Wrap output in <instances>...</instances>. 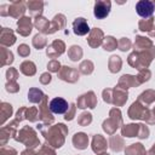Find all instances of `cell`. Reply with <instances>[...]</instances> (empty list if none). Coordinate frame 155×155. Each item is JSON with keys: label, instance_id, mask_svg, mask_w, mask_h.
<instances>
[{"label": "cell", "instance_id": "cell-27", "mask_svg": "<svg viewBox=\"0 0 155 155\" xmlns=\"http://www.w3.org/2000/svg\"><path fill=\"white\" fill-rule=\"evenodd\" d=\"M29 52H30L29 47H28L27 45H24V44H22V45L18 47V53H19V56H22V57H27V56L29 54Z\"/></svg>", "mask_w": 155, "mask_h": 155}, {"label": "cell", "instance_id": "cell-32", "mask_svg": "<svg viewBox=\"0 0 155 155\" xmlns=\"http://www.w3.org/2000/svg\"><path fill=\"white\" fill-rule=\"evenodd\" d=\"M154 2H155V1H154Z\"/></svg>", "mask_w": 155, "mask_h": 155}, {"label": "cell", "instance_id": "cell-31", "mask_svg": "<svg viewBox=\"0 0 155 155\" xmlns=\"http://www.w3.org/2000/svg\"><path fill=\"white\" fill-rule=\"evenodd\" d=\"M149 154L150 155H155V144H154V147L150 149V151H149Z\"/></svg>", "mask_w": 155, "mask_h": 155}, {"label": "cell", "instance_id": "cell-14", "mask_svg": "<svg viewBox=\"0 0 155 155\" xmlns=\"http://www.w3.org/2000/svg\"><path fill=\"white\" fill-rule=\"evenodd\" d=\"M34 24H35V27H36L40 31H42V33H48V30H50V23H48V21H47L46 18L41 17V16L36 17Z\"/></svg>", "mask_w": 155, "mask_h": 155}, {"label": "cell", "instance_id": "cell-24", "mask_svg": "<svg viewBox=\"0 0 155 155\" xmlns=\"http://www.w3.org/2000/svg\"><path fill=\"white\" fill-rule=\"evenodd\" d=\"M2 54H4L2 63H1L2 65L12 63V61H13V54H12V52H11V51H8V50H6V48H2Z\"/></svg>", "mask_w": 155, "mask_h": 155}, {"label": "cell", "instance_id": "cell-19", "mask_svg": "<svg viewBox=\"0 0 155 155\" xmlns=\"http://www.w3.org/2000/svg\"><path fill=\"white\" fill-rule=\"evenodd\" d=\"M68 54H69V57H70L71 61H78V59H80V57L82 56L81 47H79V46H76V45L71 46V47L69 48V51H68Z\"/></svg>", "mask_w": 155, "mask_h": 155}, {"label": "cell", "instance_id": "cell-6", "mask_svg": "<svg viewBox=\"0 0 155 155\" xmlns=\"http://www.w3.org/2000/svg\"><path fill=\"white\" fill-rule=\"evenodd\" d=\"M17 27H18L17 31L21 35H23V36L29 35L30 31H31V28H33V23H31L30 17H22L21 19H18Z\"/></svg>", "mask_w": 155, "mask_h": 155}, {"label": "cell", "instance_id": "cell-23", "mask_svg": "<svg viewBox=\"0 0 155 155\" xmlns=\"http://www.w3.org/2000/svg\"><path fill=\"white\" fill-rule=\"evenodd\" d=\"M45 44H46V39H45L42 35L38 34V35L34 36V39H33V45H34L38 50H40L41 47H44Z\"/></svg>", "mask_w": 155, "mask_h": 155}, {"label": "cell", "instance_id": "cell-7", "mask_svg": "<svg viewBox=\"0 0 155 155\" xmlns=\"http://www.w3.org/2000/svg\"><path fill=\"white\" fill-rule=\"evenodd\" d=\"M24 11H25V4L22 1H13L8 5V15L15 18L23 16Z\"/></svg>", "mask_w": 155, "mask_h": 155}, {"label": "cell", "instance_id": "cell-25", "mask_svg": "<svg viewBox=\"0 0 155 155\" xmlns=\"http://www.w3.org/2000/svg\"><path fill=\"white\" fill-rule=\"evenodd\" d=\"M91 120H92L91 114H90V113H84V114H81L80 117H79V124H80V125H87V124L91 122Z\"/></svg>", "mask_w": 155, "mask_h": 155}, {"label": "cell", "instance_id": "cell-26", "mask_svg": "<svg viewBox=\"0 0 155 155\" xmlns=\"http://www.w3.org/2000/svg\"><path fill=\"white\" fill-rule=\"evenodd\" d=\"M119 47H120L121 51H126V50H128L131 47V41L127 38H122L120 40V42H119Z\"/></svg>", "mask_w": 155, "mask_h": 155}, {"label": "cell", "instance_id": "cell-2", "mask_svg": "<svg viewBox=\"0 0 155 155\" xmlns=\"http://www.w3.org/2000/svg\"><path fill=\"white\" fill-rule=\"evenodd\" d=\"M137 13L143 18H150L155 11V2L149 0H140L136 4Z\"/></svg>", "mask_w": 155, "mask_h": 155}, {"label": "cell", "instance_id": "cell-22", "mask_svg": "<svg viewBox=\"0 0 155 155\" xmlns=\"http://www.w3.org/2000/svg\"><path fill=\"white\" fill-rule=\"evenodd\" d=\"M1 105H2L1 107V115H2V122H4L8 116H11V114H12V107L10 104H7V103H2Z\"/></svg>", "mask_w": 155, "mask_h": 155}, {"label": "cell", "instance_id": "cell-8", "mask_svg": "<svg viewBox=\"0 0 155 155\" xmlns=\"http://www.w3.org/2000/svg\"><path fill=\"white\" fill-rule=\"evenodd\" d=\"M96 105V98L93 92H88L84 96H81L78 101V107L79 108H94Z\"/></svg>", "mask_w": 155, "mask_h": 155}, {"label": "cell", "instance_id": "cell-16", "mask_svg": "<svg viewBox=\"0 0 155 155\" xmlns=\"http://www.w3.org/2000/svg\"><path fill=\"white\" fill-rule=\"evenodd\" d=\"M21 71L23 74H25V75H34V73H35V65H34V63L30 62V61L23 62L22 65H21Z\"/></svg>", "mask_w": 155, "mask_h": 155}, {"label": "cell", "instance_id": "cell-4", "mask_svg": "<svg viewBox=\"0 0 155 155\" xmlns=\"http://www.w3.org/2000/svg\"><path fill=\"white\" fill-rule=\"evenodd\" d=\"M68 109H69L68 102L61 97H56L50 102V110L54 114H64Z\"/></svg>", "mask_w": 155, "mask_h": 155}, {"label": "cell", "instance_id": "cell-3", "mask_svg": "<svg viewBox=\"0 0 155 155\" xmlns=\"http://www.w3.org/2000/svg\"><path fill=\"white\" fill-rule=\"evenodd\" d=\"M110 7H111V2L110 1H107V0H103V1H97L94 4V7H93V13H94V17L98 18V19H103L105 18L109 12H110Z\"/></svg>", "mask_w": 155, "mask_h": 155}, {"label": "cell", "instance_id": "cell-18", "mask_svg": "<svg viewBox=\"0 0 155 155\" xmlns=\"http://www.w3.org/2000/svg\"><path fill=\"white\" fill-rule=\"evenodd\" d=\"M105 140L101 137V134H97V136H94V138H93V151L94 153H97V154H99V153H102L104 149H105V147L104 145H101V143H104Z\"/></svg>", "mask_w": 155, "mask_h": 155}, {"label": "cell", "instance_id": "cell-10", "mask_svg": "<svg viewBox=\"0 0 155 155\" xmlns=\"http://www.w3.org/2000/svg\"><path fill=\"white\" fill-rule=\"evenodd\" d=\"M15 41H16V38H15L12 30L7 29V28H2L1 29V44L6 45V46H10Z\"/></svg>", "mask_w": 155, "mask_h": 155}, {"label": "cell", "instance_id": "cell-15", "mask_svg": "<svg viewBox=\"0 0 155 155\" xmlns=\"http://www.w3.org/2000/svg\"><path fill=\"white\" fill-rule=\"evenodd\" d=\"M28 98H29V101L33 102V103H39L41 99L45 98V96L42 94V92H41L40 90H38V88H31V90L29 91V93H28Z\"/></svg>", "mask_w": 155, "mask_h": 155}, {"label": "cell", "instance_id": "cell-9", "mask_svg": "<svg viewBox=\"0 0 155 155\" xmlns=\"http://www.w3.org/2000/svg\"><path fill=\"white\" fill-rule=\"evenodd\" d=\"M103 39V31L99 28H93L90 31V38H88V44L92 47H97L98 45H101Z\"/></svg>", "mask_w": 155, "mask_h": 155}, {"label": "cell", "instance_id": "cell-29", "mask_svg": "<svg viewBox=\"0 0 155 155\" xmlns=\"http://www.w3.org/2000/svg\"><path fill=\"white\" fill-rule=\"evenodd\" d=\"M50 81H51V76H50V74L45 73V74L41 75V82H42V84H47V82H50Z\"/></svg>", "mask_w": 155, "mask_h": 155}, {"label": "cell", "instance_id": "cell-30", "mask_svg": "<svg viewBox=\"0 0 155 155\" xmlns=\"http://www.w3.org/2000/svg\"><path fill=\"white\" fill-rule=\"evenodd\" d=\"M74 108H75L74 104H71V110H70V113H69V114L67 113V115L64 116L65 120H71V119H73V115H74Z\"/></svg>", "mask_w": 155, "mask_h": 155}, {"label": "cell", "instance_id": "cell-17", "mask_svg": "<svg viewBox=\"0 0 155 155\" xmlns=\"http://www.w3.org/2000/svg\"><path fill=\"white\" fill-rule=\"evenodd\" d=\"M121 67V59L119 56H111L110 61H109V69L111 73H116L120 70Z\"/></svg>", "mask_w": 155, "mask_h": 155}, {"label": "cell", "instance_id": "cell-1", "mask_svg": "<svg viewBox=\"0 0 155 155\" xmlns=\"http://www.w3.org/2000/svg\"><path fill=\"white\" fill-rule=\"evenodd\" d=\"M122 134L127 137H137L139 138H147L149 134V131L144 125H126L122 127Z\"/></svg>", "mask_w": 155, "mask_h": 155}, {"label": "cell", "instance_id": "cell-5", "mask_svg": "<svg viewBox=\"0 0 155 155\" xmlns=\"http://www.w3.org/2000/svg\"><path fill=\"white\" fill-rule=\"evenodd\" d=\"M73 31H74V34H76V35H86V34L90 31L87 21H86L85 18H82V17L76 18V19L73 22Z\"/></svg>", "mask_w": 155, "mask_h": 155}, {"label": "cell", "instance_id": "cell-28", "mask_svg": "<svg viewBox=\"0 0 155 155\" xmlns=\"http://www.w3.org/2000/svg\"><path fill=\"white\" fill-rule=\"evenodd\" d=\"M47 68H48L51 71H58V69H59V63H58L57 61H51V62L48 63Z\"/></svg>", "mask_w": 155, "mask_h": 155}, {"label": "cell", "instance_id": "cell-11", "mask_svg": "<svg viewBox=\"0 0 155 155\" xmlns=\"http://www.w3.org/2000/svg\"><path fill=\"white\" fill-rule=\"evenodd\" d=\"M27 7L29 8L30 13L39 17L42 12V7H44V2L42 1H27L25 2Z\"/></svg>", "mask_w": 155, "mask_h": 155}, {"label": "cell", "instance_id": "cell-12", "mask_svg": "<svg viewBox=\"0 0 155 155\" xmlns=\"http://www.w3.org/2000/svg\"><path fill=\"white\" fill-rule=\"evenodd\" d=\"M50 24H51V27H50L48 33H54L56 30H58V29H61V28L64 27V24H65V17L63 15H57V16H54L53 21Z\"/></svg>", "mask_w": 155, "mask_h": 155}, {"label": "cell", "instance_id": "cell-21", "mask_svg": "<svg viewBox=\"0 0 155 155\" xmlns=\"http://www.w3.org/2000/svg\"><path fill=\"white\" fill-rule=\"evenodd\" d=\"M116 45H117V42H116V40H115L113 36H107L105 40H104L103 47H104V50H107V51H111V50H114V48L116 47Z\"/></svg>", "mask_w": 155, "mask_h": 155}, {"label": "cell", "instance_id": "cell-20", "mask_svg": "<svg viewBox=\"0 0 155 155\" xmlns=\"http://www.w3.org/2000/svg\"><path fill=\"white\" fill-rule=\"evenodd\" d=\"M154 27V22H153V17L147 18V19H142L139 22V29L143 31H150Z\"/></svg>", "mask_w": 155, "mask_h": 155}, {"label": "cell", "instance_id": "cell-13", "mask_svg": "<svg viewBox=\"0 0 155 155\" xmlns=\"http://www.w3.org/2000/svg\"><path fill=\"white\" fill-rule=\"evenodd\" d=\"M87 142H88V138L85 133H76L73 138L74 147L79 148V149H85L86 145H87Z\"/></svg>", "mask_w": 155, "mask_h": 155}]
</instances>
